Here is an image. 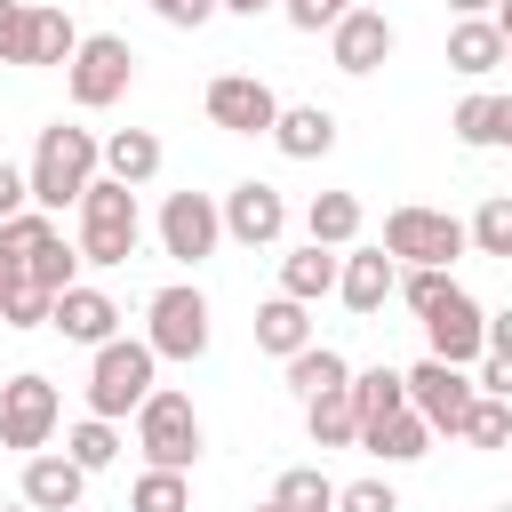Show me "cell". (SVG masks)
<instances>
[{
    "instance_id": "cell-1",
    "label": "cell",
    "mask_w": 512,
    "mask_h": 512,
    "mask_svg": "<svg viewBox=\"0 0 512 512\" xmlns=\"http://www.w3.org/2000/svg\"><path fill=\"white\" fill-rule=\"evenodd\" d=\"M96 168H104V144L88 136V128H72V120H48L40 128V144H32V208H80V192L96 184Z\"/></svg>"
},
{
    "instance_id": "cell-2",
    "label": "cell",
    "mask_w": 512,
    "mask_h": 512,
    "mask_svg": "<svg viewBox=\"0 0 512 512\" xmlns=\"http://www.w3.org/2000/svg\"><path fill=\"white\" fill-rule=\"evenodd\" d=\"M136 240H144V208H136V184H120V176H96L88 192H80V264H128L136 256Z\"/></svg>"
},
{
    "instance_id": "cell-3",
    "label": "cell",
    "mask_w": 512,
    "mask_h": 512,
    "mask_svg": "<svg viewBox=\"0 0 512 512\" xmlns=\"http://www.w3.org/2000/svg\"><path fill=\"white\" fill-rule=\"evenodd\" d=\"M152 384H160V352L144 344V336H112V344H96V360H88V416H136L144 400H152Z\"/></svg>"
},
{
    "instance_id": "cell-4",
    "label": "cell",
    "mask_w": 512,
    "mask_h": 512,
    "mask_svg": "<svg viewBox=\"0 0 512 512\" xmlns=\"http://www.w3.org/2000/svg\"><path fill=\"white\" fill-rule=\"evenodd\" d=\"M200 408H192V392H168V384H152V400L136 408V448H144V464H168V472H192V456H200Z\"/></svg>"
},
{
    "instance_id": "cell-5",
    "label": "cell",
    "mask_w": 512,
    "mask_h": 512,
    "mask_svg": "<svg viewBox=\"0 0 512 512\" xmlns=\"http://www.w3.org/2000/svg\"><path fill=\"white\" fill-rule=\"evenodd\" d=\"M128 80H136V48H128L120 32H80V48H72V64H64L72 104H80V112H104V104L128 96Z\"/></svg>"
},
{
    "instance_id": "cell-6",
    "label": "cell",
    "mask_w": 512,
    "mask_h": 512,
    "mask_svg": "<svg viewBox=\"0 0 512 512\" xmlns=\"http://www.w3.org/2000/svg\"><path fill=\"white\" fill-rule=\"evenodd\" d=\"M384 248H392L400 264H456V256L472 248V224H464V216H448V208L400 200V208L384 216Z\"/></svg>"
},
{
    "instance_id": "cell-7",
    "label": "cell",
    "mask_w": 512,
    "mask_h": 512,
    "mask_svg": "<svg viewBox=\"0 0 512 512\" xmlns=\"http://www.w3.org/2000/svg\"><path fill=\"white\" fill-rule=\"evenodd\" d=\"M144 344H152L160 360H200V352H208V296H200L192 280L152 288V304H144Z\"/></svg>"
},
{
    "instance_id": "cell-8",
    "label": "cell",
    "mask_w": 512,
    "mask_h": 512,
    "mask_svg": "<svg viewBox=\"0 0 512 512\" xmlns=\"http://www.w3.org/2000/svg\"><path fill=\"white\" fill-rule=\"evenodd\" d=\"M472 400H480V376H464L456 360H416L408 368V408L432 424V432H448V440H464V416H472Z\"/></svg>"
},
{
    "instance_id": "cell-9",
    "label": "cell",
    "mask_w": 512,
    "mask_h": 512,
    "mask_svg": "<svg viewBox=\"0 0 512 512\" xmlns=\"http://www.w3.org/2000/svg\"><path fill=\"white\" fill-rule=\"evenodd\" d=\"M56 424H64V400H56L48 376H8V384H0V448L40 456V448L56 440Z\"/></svg>"
},
{
    "instance_id": "cell-10",
    "label": "cell",
    "mask_w": 512,
    "mask_h": 512,
    "mask_svg": "<svg viewBox=\"0 0 512 512\" xmlns=\"http://www.w3.org/2000/svg\"><path fill=\"white\" fill-rule=\"evenodd\" d=\"M216 240H224V200H208V192H168L160 200V256L208 264Z\"/></svg>"
},
{
    "instance_id": "cell-11",
    "label": "cell",
    "mask_w": 512,
    "mask_h": 512,
    "mask_svg": "<svg viewBox=\"0 0 512 512\" xmlns=\"http://www.w3.org/2000/svg\"><path fill=\"white\" fill-rule=\"evenodd\" d=\"M200 104H208V120H216L224 136H272V120H280V96H272L256 72H216Z\"/></svg>"
},
{
    "instance_id": "cell-12",
    "label": "cell",
    "mask_w": 512,
    "mask_h": 512,
    "mask_svg": "<svg viewBox=\"0 0 512 512\" xmlns=\"http://www.w3.org/2000/svg\"><path fill=\"white\" fill-rule=\"evenodd\" d=\"M424 336H432V360H456V368L488 360V312H480L464 288H448V296L424 312Z\"/></svg>"
},
{
    "instance_id": "cell-13",
    "label": "cell",
    "mask_w": 512,
    "mask_h": 512,
    "mask_svg": "<svg viewBox=\"0 0 512 512\" xmlns=\"http://www.w3.org/2000/svg\"><path fill=\"white\" fill-rule=\"evenodd\" d=\"M392 48H400V32H392V16H384V8H352V16H336V24H328V64H336V72H352V80H360V72H376Z\"/></svg>"
},
{
    "instance_id": "cell-14",
    "label": "cell",
    "mask_w": 512,
    "mask_h": 512,
    "mask_svg": "<svg viewBox=\"0 0 512 512\" xmlns=\"http://www.w3.org/2000/svg\"><path fill=\"white\" fill-rule=\"evenodd\" d=\"M280 232H288V200H280V184L248 176V184L224 192V240H240V248H272Z\"/></svg>"
},
{
    "instance_id": "cell-15",
    "label": "cell",
    "mask_w": 512,
    "mask_h": 512,
    "mask_svg": "<svg viewBox=\"0 0 512 512\" xmlns=\"http://www.w3.org/2000/svg\"><path fill=\"white\" fill-rule=\"evenodd\" d=\"M336 296L360 312V320H376L384 312V296H400V256L376 240V248H352L344 256V272H336Z\"/></svg>"
},
{
    "instance_id": "cell-16",
    "label": "cell",
    "mask_w": 512,
    "mask_h": 512,
    "mask_svg": "<svg viewBox=\"0 0 512 512\" xmlns=\"http://www.w3.org/2000/svg\"><path fill=\"white\" fill-rule=\"evenodd\" d=\"M48 328H56L64 344H88V352H96V344H112V336H120V304H112L104 288L72 280V288L56 296V312H48Z\"/></svg>"
},
{
    "instance_id": "cell-17",
    "label": "cell",
    "mask_w": 512,
    "mask_h": 512,
    "mask_svg": "<svg viewBox=\"0 0 512 512\" xmlns=\"http://www.w3.org/2000/svg\"><path fill=\"white\" fill-rule=\"evenodd\" d=\"M80 488H88V464H72L64 448L24 456V504H40V512H80Z\"/></svg>"
},
{
    "instance_id": "cell-18",
    "label": "cell",
    "mask_w": 512,
    "mask_h": 512,
    "mask_svg": "<svg viewBox=\"0 0 512 512\" xmlns=\"http://www.w3.org/2000/svg\"><path fill=\"white\" fill-rule=\"evenodd\" d=\"M272 144H280L288 160H328V152H336V112H328V104H280Z\"/></svg>"
},
{
    "instance_id": "cell-19",
    "label": "cell",
    "mask_w": 512,
    "mask_h": 512,
    "mask_svg": "<svg viewBox=\"0 0 512 512\" xmlns=\"http://www.w3.org/2000/svg\"><path fill=\"white\" fill-rule=\"evenodd\" d=\"M496 64H504V32H496V16H456V24H448V72L488 80Z\"/></svg>"
},
{
    "instance_id": "cell-20",
    "label": "cell",
    "mask_w": 512,
    "mask_h": 512,
    "mask_svg": "<svg viewBox=\"0 0 512 512\" xmlns=\"http://www.w3.org/2000/svg\"><path fill=\"white\" fill-rule=\"evenodd\" d=\"M336 272H344V256H336V248H320V240H304L296 256H280V296L320 304V296L336 288Z\"/></svg>"
},
{
    "instance_id": "cell-21",
    "label": "cell",
    "mask_w": 512,
    "mask_h": 512,
    "mask_svg": "<svg viewBox=\"0 0 512 512\" xmlns=\"http://www.w3.org/2000/svg\"><path fill=\"white\" fill-rule=\"evenodd\" d=\"M304 432H312V448H360V408H352V384L312 392V400H304Z\"/></svg>"
},
{
    "instance_id": "cell-22",
    "label": "cell",
    "mask_w": 512,
    "mask_h": 512,
    "mask_svg": "<svg viewBox=\"0 0 512 512\" xmlns=\"http://www.w3.org/2000/svg\"><path fill=\"white\" fill-rule=\"evenodd\" d=\"M104 176H120V184L144 192V184L160 176V136H152V128H112V136H104Z\"/></svg>"
},
{
    "instance_id": "cell-23",
    "label": "cell",
    "mask_w": 512,
    "mask_h": 512,
    "mask_svg": "<svg viewBox=\"0 0 512 512\" xmlns=\"http://www.w3.org/2000/svg\"><path fill=\"white\" fill-rule=\"evenodd\" d=\"M352 408H360V432H376L384 416H400L408 408V368H384V360L360 368L352 376Z\"/></svg>"
},
{
    "instance_id": "cell-24",
    "label": "cell",
    "mask_w": 512,
    "mask_h": 512,
    "mask_svg": "<svg viewBox=\"0 0 512 512\" xmlns=\"http://www.w3.org/2000/svg\"><path fill=\"white\" fill-rule=\"evenodd\" d=\"M432 440H440V432H432L416 408H400V416H384L376 432H360V448L384 456V464H416V456H432Z\"/></svg>"
},
{
    "instance_id": "cell-25",
    "label": "cell",
    "mask_w": 512,
    "mask_h": 512,
    "mask_svg": "<svg viewBox=\"0 0 512 512\" xmlns=\"http://www.w3.org/2000/svg\"><path fill=\"white\" fill-rule=\"evenodd\" d=\"M304 240H320V248H352V240H360V192H312V208H304Z\"/></svg>"
},
{
    "instance_id": "cell-26",
    "label": "cell",
    "mask_w": 512,
    "mask_h": 512,
    "mask_svg": "<svg viewBox=\"0 0 512 512\" xmlns=\"http://www.w3.org/2000/svg\"><path fill=\"white\" fill-rule=\"evenodd\" d=\"M304 344H312V320H304V304H296V296H272V304H256V352L288 360V352H304Z\"/></svg>"
},
{
    "instance_id": "cell-27",
    "label": "cell",
    "mask_w": 512,
    "mask_h": 512,
    "mask_svg": "<svg viewBox=\"0 0 512 512\" xmlns=\"http://www.w3.org/2000/svg\"><path fill=\"white\" fill-rule=\"evenodd\" d=\"M72 48H80V24H72L64 8H40V0H32V32H24V64H72Z\"/></svg>"
},
{
    "instance_id": "cell-28",
    "label": "cell",
    "mask_w": 512,
    "mask_h": 512,
    "mask_svg": "<svg viewBox=\"0 0 512 512\" xmlns=\"http://www.w3.org/2000/svg\"><path fill=\"white\" fill-rule=\"evenodd\" d=\"M336 384H352L344 352H328V344H304V352H288V392H296V400H312V392H336Z\"/></svg>"
},
{
    "instance_id": "cell-29",
    "label": "cell",
    "mask_w": 512,
    "mask_h": 512,
    "mask_svg": "<svg viewBox=\"0 0 512 512\" xmlns=\"http://www.w3.org/2000/svg\"><path fill=\"white\" fill-rule=\"evenodd\" d=\"M272 504H280V512H336V480H328L320 464H296V472H280Z\"/></svg>"
},
{
    "instance_id": "cell-30",
    "label": "cell",
    "mask_w": 512,
    "mask_h": 512,
    "mask_svg": "<svg viewBox=\"0 0 512 512\" xmlns=\"http://www.w3.org/2000/svg\"><path fill=\"white\" fill-rule=\"evenodd\" d=\"M64 456L88 464V472H104V464L120 456V424H112V416H80V424L64 432Z\"/></svg>"
},
{
    "instance_id": "cell-31",
    "label": "cell",
    "mask_w": 512,
    "mask_h": 512,
    "mask_svg": "<svg viewBox=\"0 0 512 512\" xmlns=\"http://www.w3.org/2000/svg\"><path fill=\"white\" fill-rule=\"evenodd\" d=\"M128 512H192V488H184V472H168V464H144V480L128 488Z\"/></svg>"
},
{
    "instance_id": "cell-32",
    "label": "cell",
    "mask_w": 512,
    "mask_h": 512,
    "mask_svg": "<svg viewBox=\"0 0 512 512\" xmlns=\"http://www.w3.org/2000/svg\"><path fill=\"white\" fill-rule=\"evenodd\" d=\"M472 248L496 256V264H512V192H488L472 208Z\"/></svg>"
},
{
    "instance_id": "cell-33",
    "label": "cell",
    "mask_w": 512,
    "mask_h": 512,
    "mask_svg": "<svg viewBox=\"0 0 512 512\" xmlns=\"http://www.w3.org/2000/svg\"><path fill=\"white\" fill-rule=\"evenodd\" d=\"M80 280V248H64V232H48L40 248H32V288H48V296H64Z\"/></svg>"
},
{
    "instance_id": "cell-34",
    "label": "cell",
    "mask_w": 512,
    "mask_h": 512,
    "mask_svg": "<svg viewBox=\"0 0 512 512\" xmlns=\"http://www.w3.org/2000/svg\"><path fill=\"white\" fill-rule=\"evenodd\" d=\"M464 440H472V448H512V400L480 392V400H472V416H464Z\"/></svg>"
},
{
    "instance_id": "cell-35",
    "label": "cell",
    "mask_w": 512,
    "mask_h": 512,
    "mask_svg": "<svg viewBox=\"0 0 512 512\" xmlns=\"http://www.w3.org/2000/svg\"><path fill=\"white\" fill-rule=\"evenodd\" d=\"M488 120H496V96H464V104L448 112L456 144H472V152H488Z\"/></svg>"
},
{
    "instance_id": "cell-36",
    "label": "cell",
    "mask_w": 512,
    "mask_h": 512,
    "mask_svg": "<svg viewBox=\"0 0 512 512\" xmlns=\"http://www.w3.org/2000/svg\"><path fill=\"white\" fill-rule=\"evenodd\" d=\"M352 8H360V0H280V16H288L296 32H328V24L352 16Z\"/></svg>"
},
{
    "instance_id": "cell-37",
    "label": "cell",
    "mask_w": 512,
    "mask_h": 512,
    "mask_svg": "<svg viewBox=\"0 0 512 512\" xmlns=\"http://www.w3.org/2000/svg\"><path fill=\"white\" fill-rule=\"evenodd\" d=\"M336 512H400V496H392V480H352V488H336Z\"/></svg>"
},
{
    "instance_id": "cell-38",
    "label": "cell",
    "mask_w": 512,
    "mask_h": 512,
    "mask_svg": "<svg viewBox=\"0 0 512 512\" xmlns=\"http://www.w3.org/2000/svg\"><path fill=\"white\" fill-rule=\"evenodd\" d=\"M24 32H32V0H0V64H24Z\"/></svg>"
},
{
    "instance_id": "cell-39",
    "label": "cell",
    "mask_w": 512,
    "mask_h": 512,
    "mask_svg": "<svg viewBox=\"0 0 512 512\" xmlns=\"http://www.w3.org/2000/svg\"><path fill=\"white\" fill-rule=\"evenodd\" d=\"M24 208H32V176H24L16 160H0V224H8V216H24Z\"/></svg>"
},
{
    "instance_id": "cell-40",
    "label": "cell",
    "mask_w": 512,
    "mask_h": 512,
    "mask_svg": "<svg viewBox=\"0 0 512 512\" xmlns=\"http://www.w3.org/2000/svg\"><path fill=\"white\" fill-rule=\"evenodd\" d=\"M152 16H160V24H176V32H200V24L216 16V0H152Z\"/></svg>"
},
{
    "instance_id": "cell-41",
    "label": "cell",
    "mask_w": 512,
    "mask_h": 512,
    "mask_svg": "<svg viewBox=\"0 0 512 512\" xmlns=\"http://www.w3.org/2000/svg\"><path fill=\"white\" fill-rule=\"evenodd\" d=\"M480 392L512 400V352H488V360H480Z\"/></svg>"
},
{
    "instance_id": "cell-42",
    "label": "cell",
    "mask_w": 512,
    "mask_h": 512,
    "mask_svg": "<svg viewBox=\"0 0 512 512\" xmlns=\"http://www.w3.org/2000/svg\"><path fill=\"white\" fill-rule=\"evenodd\" d=\"M488 152H512V96H496V120H488Z\"/></svg>"
},
{
    "instance_id": "cell-43",
    "label": "cell",
    "mask_w": 512,
    "mask_h": 512,
    "mask_svg": "<svg viewBox=\"0 0 512 512\" xmlns=\"http://www.w3.org/2000/svg\"><path fill=\"white\" fill-rule=\"evenodd\" d=\"M488 352H512V312H496V320H488Z\"/></svg>"
},
{
    "instance_id": "cell-44",
    "label": "cell",
    "mask_w": 512,
    "mask_h": 512,
    "mask_svg": "<svg viewBox=\"0 0 512 512\" xmlns=\"http://www.w3.org/2000/svg\"><path fill=\"white\" fill-rule=\"evenodd\" d=\"M216 8H232V16H264V8H280V0H216Z\"/></svg>"
},
{
    "instance_id": "cell-45",
    "label": "cell",
    "mask_w": 512,
    "mask_h": 512,
    "mask_svg": "<svg viewBox=\"0 0 512 512\" xmlns=\"http://www.w3.org/2000/svg\"><path fill=\"white\" fill-rule=\"evenodd\" d=\"M496 32H504V64H512V0H496Z\"/></svg>"
},
{
    "instance_id": "cell-46",
    "label": "cell",
    "mask_w": 512,
    "mask_h": 512,
    "mask_svg": "<svg viewBox=\"0 0 512 512\" xmlns=\"http://www.w3.org/2000/svg\"><path fill=\"white\" fill-rule=\"evenodd\" d=\"M456 16H496V0H448Z\"/></svg>"
},
{
    "instance_id": "cell-47",
    "label": "cell",
    "mask_w": 512,
    "mask_h": 512,
    "mask_svg": "<svg viewBox=\"0 0 512 512\" xmlns=\"http://www.w3.org/2000/svg\"><path fill=\"white\" fill-rule=\"evenodd\" d=\"M8 512H40V504H8Z\"/></svg>"
},
{
    "instance_id": "cell-48",
    "label": "cell",
    "mask_w": 512,
    "mask_h": 512,
    "mask_svg": "<svg viewBox=\"0 0 512 512\" xmlns=\"http://www.w3.org/2000/svg\"><path fill=\"white\" fill-rule=\"evenodd\" d=\"M256 512H280V504H256Z\"/></svg>"
},
{
    "instance_id": "cell-49",
    "label": "cell",
    "mask_w": 512,
    "mask_h": 512,
    "mask_svg": "<svg viewBox=\"0 0 512 512\" xmlns=\"http://www.w3.org/2000/svg\"><path fill=\"white\" fill-rule=\"evenodd\" d=\"M496 512H512V504H496Z\"/></svg>"
},
{
    "instance_id": "cell-50",
    "label": "cell",
    "mask_w": 512,
    "mask_h": 512,
    "mask_svg": "<svg viewBox=\"0 0 512 512\" xmlns=\"http://www.w3.org/2000/svg\"><path fill=\"white\" fill-rule=\"evenodd\" d=\"M504 456H512V448H504Z\"/></svg>"
}]
</instances>
